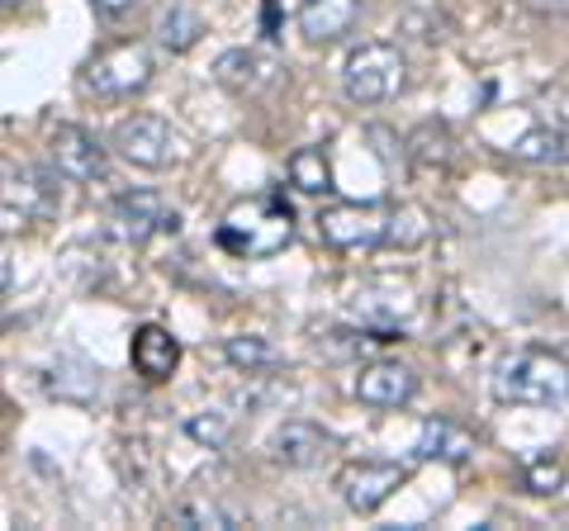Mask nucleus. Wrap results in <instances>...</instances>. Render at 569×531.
<instances>
[{
  "mask_svg": "<svg viewBox=\"0 0 569 531\" xmlns=\"http://www.w3.org/2000/svg\"><path fill=\"white\" fill-rule=\"evenodd\" d=\"M162 228H176V209H167V200L157 190H123L110 204V214H104V233L123 247L148 242Z\"/></svg>",
  "mask_w": 569,
  "mask_h": 531,
  "instance_id": "5",
  "label": "nucleus"
},
{
  "mask_svg": "<svg viewBox=\"0 0 569 531\" xmlns=\"http://www.w3.org/2000/svg\"><path fill=\"white\" fill-rule=\"evenodd\" d=\"M403 52L395 43H361L342 62V91L351 104H385L403 91Z\"/></svg>",
  "mask_w": 569,
  "mask_h": 531,
  "instance_id": "3",
  "label": "nucleus"
},
{
  "mask_svg": "<svg viewBox=\"0 0 569 531\" xmlns=\"http://www.w3.org/2000/svg\"><path fill=\"white\" fill-rule=\"evenodd\" d=\"M186 437L209 451H219V447H228V437H233V413H223V409L194 413V418H186Z\"/></svg>",
  "mask_w": 569,
  "mask_h": 531,
  "instance_id": "24",
  "label": "nucleus"
},
{
  "mask_svg": "<svg viewBox=\"0 0 569 531\" xmlns=\"http://www.w3.org/2000/svg\"><path fill=\"white\" fill-rule=\"evenodd\" d=\"M148 81H152V52L142 43L104 48L86 62V72H81V86L100 100H129L138 91H148Z\"/></svg>",
  "mask_w": 569,
  "mask_h": 531,
  "instance_id": "4",
  "label": "nucleus"
},
{
  "mask_svg": "<svg viewBox=\"0 0 569 531\" xmlns=\"http://www.w3.org/2000/svg\"><path fill=\"white\" fill-rule=\"evenodd\" d=\"M48 209H52V190L43 181V171H33V167L14 171L6 162V233L24 228L33 214H48Z\"/></svg>",
  "mask_w": 569,
  "mask_h": 531,
  "instance_id": "13",
  "label": "nucleus"
},
{
  "mask_svg": "<svg viewBox=\"0 0 569 531\" xmlns=\"http://www.w3.org/2000/svg\"><path fill=\"white\" fill-rule=\"evenodd\" d=\"M569 480V455L565 451H541V455H527V465H522V484L527 493H560Z\"/></svg>",
  "mask_w": 569,
  "mask_h": 531,
  "instance_id": "22",
  "label": "nucleus"
},
{
  "mask_svg": "<svg viewBox=\"0 0 569 531\" xmlns=\"http://www.w3.org/2000/svg\"><path fill=\"white\" fill-rule=\"evenodd\" d=\"M91 6H96L100 14H129V10L138 6V0H91Z\"/></svg>",
  "mask_w": 569,
  "mask_h": 531,
  "instance_id": "26",
  "label": "nucleus"
},
{
  "mask_svg": "<svg viewBox=\"0 0 569 531\" xmlns=\"http://www.w3.org/2000/svg\"><path fill=\"white\" fill-rule=\"evenodd\" d=\"M418 455L441 460V465H466L475 455V437L451 418H427L422 432H418Z\"/></svg>",
  "mask_w": 569,
  "mask_h": 531,
  "instance_id": "16",
  "label": "nucleus"
},
{
  "mask_svg": "<svg viewBox=\"0 0 569 531\" xmlns=\"http://www.w3.org/2000/svg\"><path fill=\"white\" fill-rule=\"evenodd\" d=\"M512 157H518V162H531V167H560V162H569V129L541 123V129H531L512 143Z\"/></svg>",
  "mask_w": 569,
  "mask_h": 531,
  "instance_id": "18",
  "label": "nucleus"
},
{
  "mask_svg": "<svg viewBox=\"0 0 569 531\" xmlns=\"http://www.w3.org/2000/svg\"><path fill=\"white\" fill-rule=\"evenodd\" d=\"M290 238H295V209L284 204V194H247V200L228 209L219 233H213V242L228 257H242V261L276 257L290 247Z\"/></svg>",
  "mask_w": 569,
  "mask_h": 531,
  "instance_id": "1",
  "label": "nucleus"
},
{
  "mask_svg": "<svg viewBox=\"0 0 569 531\" xmlns=\"http://www.w3.org/2000/svg\"><path fill=\"white\" fill-rule=\"evenodd\" d=\"M318 233L323 242L356 252V247H380L395 242V214H385L376 204H332L318 214Z\"/></svg>",
  "mask_w": 569,
  "mask_h": 531,
  "instance_id": "6",
  "label": "nucleus"
},
{
  "mask_svg": "<svg viewBox=\"0 0 569 531\" xmlns=\"http://www.w3.org/2000/svg\"><path fill=\"white\" fill-rule=\"evenodd\" d=\"M6 6H14V0H6Z\"/></svg>",
  "mask_w": 569,
  "mask_h": 531,
  "instance_id": "27",
  "label": "nucleus"
},
{
  "mask_svg": "<svg viewBox=\"0 0 569 531\" xmlns=\"http://www.w3.org/2000/svg\"><path fill=\"white\" fill-rule=\"evenodd\" d=\"M48 157H52V167H58V176H67V181H77V186H96V181H104V171H110V157L96 143V133L77 129V123H58V129H52Z\"/></svg>",
  "mask_w": 569,
  "mask_h": 531,
  "instance_id": "9",
  "label": "nucleus"
},
{
  "mask_svg": "<svg viewBox=\"0 0 569 531\" xmlns=\"http://www.w3.org/2000/svg\"><path fill=\"white\" fill-rule=\"evenodd\" d=\"M223 361L233 365V370H242V375H266V370H276L280 365V351L266 342V338H228L223 342Z\"/></svg>",
  "mask_w": 569,
  "mask_h": 531,
  "instance_id": "21",
  "label": "nucleus"
},
{
  "mask_svg": "<svg viewBox=\"0 0 569 531\" xmlns=\"http://www.w3.org/2000/svg\"><path fill=\"white\" fill-rule=\"evenodd\" d=\"M413 394H418V375L403 361H370L356 375V399L370 403V409H403Z\"/></svg>",
  "mask_w": 569,
  "mask_h": 531,
  "instance_id": "11",
  "label": "nucleus"
},
{
  "mask_svg": "<svg viewBox=\"0 0 569 531\" xmlns=\"http://www.w3.org/2000/svg\"><path fill=\"white\" fill-rule=\"evenodd\" d=\"M493 399L522 403V409H560L569 399V365L546 347L508 351L493 365Z\"/></svg>",
  "mask_w": 569,
  "mask_h": 531,
  "instance_id": "2",
  "label": "nucleus"
},
{
  "mask_svg": "<svg viewBox=\"0 0 569 531\" xmlns=\"http://www.w3.org/2000/svg\"><path fill=\"white\" fill-rule=\"evenodd\" d=\"M129 361H133V370H138L142 380H167L171 370H176V361H181V342H176L167 328L148 323V328H138V332H133Z\"/></svg>",
  "mask_w": 569,
  "mask_h": 531,
  "instance_id": "15",
  "label": "nucleus"
},
{
  "mask_svg": "<svg viewBox=\"0 0 569 531\" xmlns=\"http://www.w3.org/2000/svg\"><path fill=\"white\" fill-rule=\"evenodd\" d=\"M361 0H299L295 6V24L309 43H337L356 29Z\"/></svg>",
  "mask_w": 569,
  "mask_h": 531,
  "instance_id": "12",
  "label": "nucleus"
},
{
  "mask_svg": "<svg viewBox=\"0 0 569 531\" xmlns=\"http://www.w3.org/2000/svg\"><path fill=\"white\" fill-rule=\"evenodd\" d=\"M290 186L305 190V194H328L332 190V167H328L323 148H299L290 157Z\"/></svg>",
  "mask_w": 569,
  "mask_h": 531,
  "instance_id": "23",
  "label": "nucleus"
},
{
  "mask_svg": "<svg viewBox=\"0 0 569 531\" xmlns=\"http://www.w3.org/2000/svg\"><path fill=\"white\" fill-rule=\"evenodd\" d=\"M200 33H204V20H200V10L186 6V0L167 6L162 20H157V43H162L167 52H190L194 43H200Z\"/></svg>",
  "mask_w": 569,
  "mask_h": 531,
  "instance_id": "20",
  "label": "nucleus"
},
{
  "mask_svg": "<svg viewBox=\"0 0 569 531\" xmlns=\"http://www.w3.org/2000/svg\"><path fill=\"white\" fill-rule=\"evenodd\" d=\"M451 129L447 123H437V119H427L418 123L413 133H408V162H413L418 171H437V167H447L451 162Z\"/></svg>",
  "mask_w": 569,
  "mask_h": 531,
  "instance_id": "17",
  "label": "nucleus"
},
{
  "mask_svg": "<svg viewBox=\"0 0 569 531\" xmlns=\"http://www.w3.org/2000/svg\"><path fill=\"white\" fill-rule=\"evenodd\" d=\"M114 152L123 157V162L142 167V171H162V167H171L176 157H181V143H176V133L167 129L162 119L138 114V119H123L119 123Z\"/></svg>",
  "mask_w": 569,
  "mask_h": 531,
  "instance_id": "7",
  "label": "nucleus"
},
{
  "mask_svg": "<svg viewBox=\"0 0 569 531\" xmlns=\"http://www.w3.org/2000/svg\"><path fill=\"white\" fill-rule=\"evenodd\" d=\"M332 451V437L323 432V428H313V422H284V428H276V437H271V455H276V465H284V470H309V465H318Z\"/></svg>",
  "mask_w": 569,
  "mask_h": 531,
  "instance_id": "14",
  "label": "nucleus"
},
{
  "mask_svg": "<svg viewBox=\"0 0 569 531\" xmlns=\"http://www.w3.org/2000/svg\"><path fill=\"white\" fill-rule=\"evenodd\" d=\"M167 527H181V531H233L238 527V512L213 503V499H186L167 512Z\"/></svg>",
  "mask_w": 569,
  "mask_h": 531,
  "instance_id": "19",
  "label": "nucleus"
},
{
  "mask_svg": "<svg viewBox=\"0 0 569 531\" xmlns=\"http://www.w3.org/2000/svg\"><path fill=\"white\" fill-rule=\"evenodd\" d=\"M284 62L271 48H228L219 62H213V81L233 96H266L271 86H280Z\"/></svg>",
  "mask_w": 569,
  "mask_h": 531,
  "instance_id": "8",
  "label": "nucleus"
},
{
  "mask_svg": "<svg viewBox=\"0 0 569 531\" xmlns=\"http://www.w3.org/2000/svg\"><path fill=\"white\" fill-rule=\"evenodd\" d=\"M527 10L550 14V20H556V14H569V0H527Z\"/></svg>",
  "mask_w": 569,
  "mask_h": 531,
  "instance_id": "25",
  "label": "nucleus"
},
{
  "mask_svg": "<svg viewBox=\"0 0 569 531\" xmlns=\"http://www.w3.org/2000/svg\"><path fill=\"white\" fill-rule=\"evenodd\" d=\"M403 480H408V470L399 460H351L337 474V493H342V503L351 512H376Z\"/></svg>",
  "mask_w": 569,
  "mask_h": 531,
  "instance_id": "10",
  "label": "nucleus"
}]
</instances>
